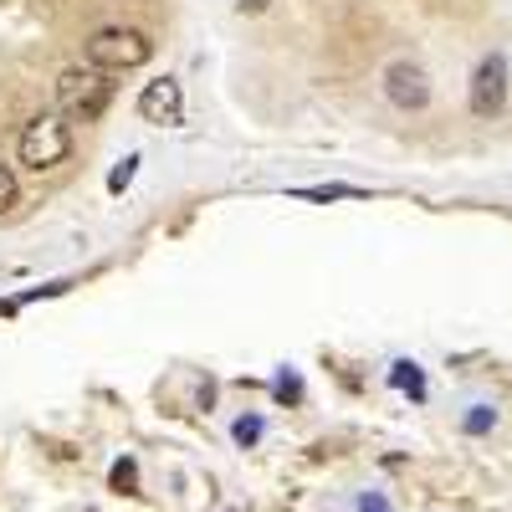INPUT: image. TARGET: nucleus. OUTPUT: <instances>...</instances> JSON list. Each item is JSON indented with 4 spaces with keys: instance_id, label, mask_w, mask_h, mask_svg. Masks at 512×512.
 <instances>
[{
    "instance_id": "15",
    "label": "nucleus",
    "mask_w": 512,
    "mask_h": 512,
    "mask_svg": "<svg viewBox=\"0 0 512 512\" xmlns=\"http://www.w3.org/2000/svg\"><path fill=\"white\" fill-rule=\"evenodd\" d=\"M236 6H241V11H246V16H262V11H267V6H272V0H236Z\"/></svg>"
},
{
    "instance_id": "3",
    "label": "nucleus",
    "mask_w": 512,
    "mask_h": 512,
    "mask_svg": "<svg viewBox=\"0 0 512 512\" xmlns=\"http://www.w3.org/2000/svg\"><path fill=\"white\" fill-rule=\"evenodd\" d=\"M72 154V128L62 113H36L26 128H21V164L26 169H57L62 159Z\"/></svg>"
},
{
    "instance_id": "13",
    "label": "nucleus",
    "mask_w": 512,
    "mask_h": 512,
    "mask_svg": "<svg viewBox=\"0 0 512 512\" xmlns=\"http://www.w3.org/2000/svg\"><path fill=\"white\" fill-rule=\"evenodd\" d=\"M134 164H139V159H123V169H113V180H108V190H123L128 180H134Z\"/></svg>"
},
{
    "instance_id": "9",
    "label": "nucleus",
    "mask_w": 512,
    "mask_h": 512,
    "mask_svg": "<svg viewBox=\"0 0 512 512\" xmlns=\"http://www.w3.org/2000/svg\"><path fill=\"white\" fill-rule=\"evenodd\" d=\"M492 425H497V410L492 405H472V410H466V420H461V431L466 436H487Z\"/></svg>"
},
{
    "instance_id": "1",
    "label": "nucleus",
    "mask_w": 512,
    "mask_h": 512,
    "mask_svg": "<svg viewBox=\"0 0 512 512\" xmlns=\"http://www.w3.org/2000/svg\"><path fill=\"white\" fill-rule=\"evenodd\" d=\"M88 67H98V72H134V67H144L149 57H154V41L139 31V26H103V31H93V41H88Z\"/></svg>"
},
{
    "instance_id": "8",
    "label": "nucleus",
    "mask_w": 512,
    "mask_h": 512,
    "mask_svg": "<svg viewBox=\"0 0 512 512\" xmlns=\"http://www.w3.org/2000/svg\"><path fill=\"white\" fill-rule=\"evenodd\" d=\"M108 482H113V492H128V497H134V492H139V466H134V456H123V461H113V472H108Z\"/></svg>"
},
{
    "instance_id": "11",
    "label": "nucleus",
    "mask_w": 512,
    "mask_h": 512,
    "mask_svg": "<svg viewBox=\"0 0 512 512\" xmlns=\"http://www.w3.org/2000/svg\"><path fill=\"white\" fill-rule=\"evenodd\" d=\"M277 400H282V405H297V400H303V379L282 374V379H277Z\"/></svg>"
},
{
    "instance_id": "12",
    "label": "nucleus",
    "mask_w": 512,
    "mask_h": 512,
    "mask_svg": "<svg viewBox=\"0 0 512 512\" xmlns=\"http://www.w3.org/2000/svg\"><path fill=\"white\" fill-rule=\"evenodd\" d=\"M11 205H16V175L0 164V210H11Z\"/></svg>"
},
{
    "instance_id": "4",
    "label": "nucleus",
    "mask_w": 512,
    "mask_h": 512,
    "mask_svg": "<svg viewBox=\"0 0 512 512\" xmlns=\"http://www.w3.org/2000/svg\"><path fill=\"white\" fill-rule=\"evenodd\" d=\"M502 98H507V62L492 52L472 72V113L477 118H492V113H502Z\"/></svg>"
},
{
    "instance_id": "2",
    "label": "nucleus",
    "mask_w": 512,
    "mask_h": 512,
    "mask_svg": "<svg viewBox=\"0 0 512 512\" xmlns=\"http://www.w3.org/2000/svg\"><path fill=\"white\" fill-rule=\"evenodd\" d=\"M108 98H113L108 72H98V67H88V62H82V67H67V72L57 77V113H62V118L93 123V118H103Z\"/></svg>"
},
{
    "instance_id": "5",
    "label": "nucleus",
    "mask_w": 512,
    "mask_h": 512,
    "mask_svg": "<svg viewBox=\"0 0 512 512\" xmlns=\"http://www.w3.org/2000/svg\"><path fill=\"white\" fill-rule=\"evenodd\" d=\"M384 93H390V103H395V108L420 113L425 103H431V77H425L415 62H395L390 72H384Z\"/></svg>"
},
{
    "instance_id": "6",
    "label": "nucleus",
    "mask_w": 512,
    "mask_h": 512,
    "mask_svg": "<svg viewBox=\"0 0 512 512\" xmlns=\"http://www.w3.org/2000/svg\"><path fill=\"white\" fill-rule=\"evenodd\" d=\"M139 113H144V123H159V128L180 123V118H185V93H180V82H175V77L149 82L144 98H139Z\"/></svg>"
},
{
    "instance_id": "7",
    "label": "nucleus",
    "mask_w": 512,
    "mask_h": 512,
    "mask_svg": "<svg viewBox=\"0 0 512 512\" xmlns=\"http://www.w3.org/2000/svg\"><path fill=\"white\" fill-rule=\"evenodd\" d=\"M390 384H395V390H405L410 400H425V374H420V364H410V359H400V364L390 369Z\"/></svg>"
},
{
    "instance_id": "10",
    "label": "nucleus",
    "mask_w": 512,
    "mask_h": 512,
    "mask_svg": "<svg viewBox=\"0 0 512 512\" xmlns=\"http://www.w3.org/2000/svg\"><path fill=\"white\" fill-rule=\"evenodd\" d=\"M231 436H236V446H256V441H262V415H241L231 425Z\"/></svg>"
},
{
    "instance_id": "14",
    "label": "nucleus",
    "mask_w": 512,
    "mask_h": 512,
    "mask_svg": "<svg viewBox=\"0 0 512 512\" xmlns=\"http://www.w3.org/2000/svg\"><path fill=\"white\" fill-rule=\"evenodd\" d=\"M359 512H390V502H384V492H364L359 497Z\"/></svg>"
}]
</instances>
